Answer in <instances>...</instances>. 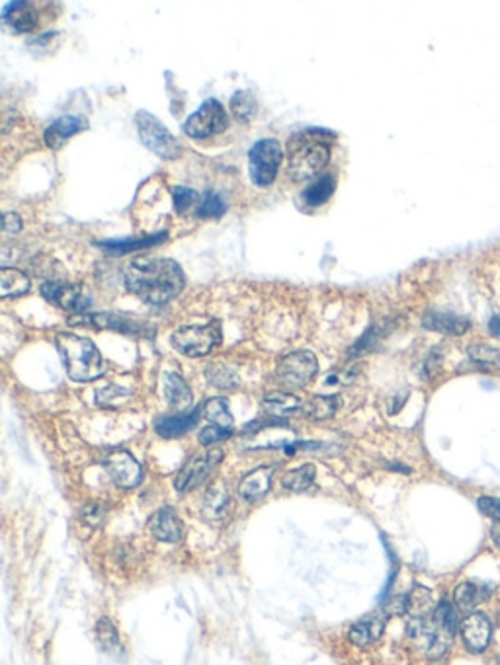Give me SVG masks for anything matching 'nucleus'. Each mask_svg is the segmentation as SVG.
I'll return each mask as SVG.
<instances>
[{
  "instance_id": "33",
  "label": "nucleus",
  "mask_w": 500,
  "mask_h": 665,
  "mask_svg": "<svg viewBox=\"0 0 500 665\" xmlns=\"http://www.w3.org/2000/svg\"><path fill=\"white\" fill-rule=\"evenodd\" d=\"M227 213V201L217 191H207L201 197V205L198 207V215L201 219H219Z\"/></svg>"
},
{
  "instance_id": "12",
  "label": "nucleus",
  "mask_w": 500,
  "mask_h": 665,
  "mask_svg": "<svg viewBox=\"0 0 500 665\" xmlns=\"http://www.w3.org/2000/svg\"><path fill=\"white\" fill-rule=\"evenodd\" d=\"M42 295L55 306H61L65 311H73L74 314L84 313L90 306V297L79 285L47 282L42 285Z\"/></svg>"
},
{
  "instance_id": "5",
  "label": "nucleus",
  "mask_w": 500,
  "mask_h": 665,
  "mask_svg": "<svg viewBox=\"0 0 500 665\" xmlns=\"http://www.w3.org/2000/svg\"><path fill=\"white\" fill-rule=\"evenodd\" d=\"M136 125H137L141 143L145 144L149 151L155 152L157 157L165 160H175L180 157L182 154L180 141L159 121V118H155V115L149 112H137Z\"/></svg>"
},
{
  "instance_id": "30",
  "label": "nucleus",
  "mask_w": 500,
  "mask_h": 665,
  "mask_svg": "<svg viewBox=\"0 0 500 665\" xmlns=\"http://www.w3.org/2000/svg\"><path fill=\"white\" fill-rule=\"evenodd\" d=\"M230 112H233L235 120H238L240 123L254 120V115L258 112L256 96L250 90H238L233 98H230Z\"/></svg>"
},
{
  "instance_id": "36",
  "label": "nucleus",
  "mask_w": 500,
  "mask_h": 665,
  "mask_svg": "<svg viewBox=\"0 0 500 665\" xmlns=\"http://www.w3.org/2000/svg\"><path fill=\"white\" fill-rule=\"evenodd\" d=\"M96 638L102 644V648L108 652L120 648V636L110 619H100L98 624H96Z\"/></svg>"
},
{
  "instance_id": "25",
  "label": "nucleus",
  "mask_w": 500,
  "mask_h": 665,
  "mask_svg": "<svg viewBox=\"0 0 500 665\" xmlns=\"http://www.w3.org/2000/svg\"><path fill=\"white\" fill-rule=\"evenodd\" d=\"M336 189V180L332 174H323L316 180H313L309 186L303 189V201L309 207H321L329 201Z\"/></svg>"
},
{
  "instance_id": "13",
  "label": "nucleus",
  "mask_w": 500,
  "mask_h": 665,
  "mask_svg": "<svg viewBox=\"0 0 500 665\" xmlns=\"http://www.w3.org/2000/svg\"><path fill=\"white\" fill-rule=\"evenodd\" d=\"M461 638L465 642V648L473 653H480L487 650L493 636V624H490L488 616L483 613H469L464 621H461Z\"/></svg>"
},
{
  "instance_id": "17",
  "label": "nucleus",
  "mask_w": 500,
  "mask_h": 665,
  "mask_svg": "<svg viewBox=\"0 0 500 665\" xmlns=\"http://www.w3.org/2000/svg\"><path fill=\"white\" fill-rule=\"evenodd\" d=\"M3 20L16 34L32 32L37 26L35 6L30 3H11L4 6Z\"/></svg>"
},
{
  "instance_id": "3",
  "label": "nucleus",
  "mask_w": 500,
  "mask_h": 665,
  "mask_svg": "<svg viewBox=\"0 0 500 665\" xmlns=\"http://www.w3.org/2000/svg\"><path fill=\"white\" fill-rule=\"evenodd\" d=\"M313 133L315 131H307L292 139V143H297V147L290 144V178L293 182H305L313 178L331 160V147L319 139V135Z\"/></svg>"
},
{
  "instance_id": "29",
  "label": "nucleus",
  "mask_w": 500,
  "mask_h": 665,
  "mask_svg": "<svg viewBox=\"0 0 500 665\" xmlns=\"http://www.w3.org/2000/svg\"><path fill=\"white\" fill-rule=\"evenodd\" d=\"M32 287V279L26 274L18 272L14 267H3V274H0V289H3V297H22Z\"/></svg>"
},
{
  "instance_id": "14",
  "label": "nucleus",
  "mask_w": 500,
  "mask_h": 665,
  "mask_svg": "<svg viewBox=\"0 0 500 665\" xmlns=\"http://www.w3.org/2000/svg\"><path fill=\"white\" fill-rule=\"evenodd\" d=\"M89 129V120L82 115H63L55 120L43 133V141L50 149H59L65 141H69L74 135Z\"/></svg>"
},
{
  "instance_id": "37",
  "label": "nucleus",
  "mask_w": 500,
  "mask_h": 665,
  "mask_svg": "<svg viewBox=\"0 0 500 665\" xmlns=\"http://www.w3.org/2000/svg\"><path fill=\"white\" fill-rule=\"evenodd\" d=\"M198 199H199L198 191L190 189V188L176 186L175 189H172V201H175V209H176V213H180V215H186L188 211L198 204Z\"/></svg>"
},
{
  "instance_id": "2",
  "label": "nucleus",
  "mask_w": 500,
  "mask_h": 665,
  "mask_svg": "<svg viewBox=\"0 0 500 665\" xmlns=\"http://www.w3.org/2000/svg\"><path fill=\"white\" fill-rule=\"evenodd\" d=\"M57 348H59L66 373L73 381L89 383L100 379L104 375L105 365L102 361V355L89 338L63 332L57 336Z\"/></svg>"
},
{
  "instance_id": "35",
  "label": "nucleus",
  "mask_w": 500,
  "mask_h": 665,
  "mask_svg": "<svg viewBox=\"0 0 500 665\" xmlns=\"http://www.w3.org/2000/svg\"><path fill=\"white\" fill-rule=\"evenodd\" d=\"M469 358H471V361L477 363L479 367H483V369H493V367H498V365H500V353L495 348H490V345H485V344L471 345Z\"/></svg>"
},
{
  "instance_id": "20",
  "label": "nucleus",
  "mask_w": 500,
  "mask_h": 665,
  "mask_svg": "<svg viewBox=\"0 0 500 665\" xmlns=\"http://www.w3.org/2000/svg\"><path fill=\"white\" fill-rule=\"evenodd\" d=\"M262 410L270 420H282L303 410V404L290 392H272L262 398Z\"/></svg>"
},
{
  "instance_id": "41",
  "label": "nucleus",
  "mask_w": 500,
  "mask_h": 665,
  "mask_svg": "<svg viewBox=\"0 0 500 665\" xmlns=\"http://www.w3.org/2000/svg\"><path fill=\"white\" fill-rule=\"evenodd\" d=\"M104 507L100 504H90L82 509V522L90 527H98L104 522Z\"/></svg>"
},
{
  "instance_id": "1",
  "label": "nucleus",
  "mask_w": 500,
  "mask_h": 665,
  "mask_svg": "<svg viewBox=\"0 0 500 665\" xmlns=\"http://www.w3.org/2000/svg\"><path fill=\"white\" fill-rule=\"evenodd\" d=\"M128 291L149 305H165L186 285L182 267L170 258H137L123 269Z\"/></svg>"
},
{
  "instance_id": "18",
  "label": "nucleus",
  "mask_w": 500,
  "mask_h": 665,
  "mask_svg": "<svg viewBox=\"0 0 500 665\" xmlns=\"http://www.w3.org/2000/svg\"><path fill=\"white\" fill-rule=\"evenodd\" d=\"M422 326L428 328V330H434L440 334H448V336H461L465 334L471 322L464 316L451 314V313H441V311H430L426 316L422 318Z\"/></svg>"
},
{
  "instance_id": "16",
  "label": "nucleus",
  "mask_w": 500,
  "mask_h": 665,
  "mask_svg": "<svg viewBox=\"0 0 500 665\" xmlns=\"http://www.w3.org/2000/svg\"><path fill=\"white\" fill-rule=\"evenodd\" d=\"M199 412H204V408L175 414V416H160L155 421V429L160 437H180L198 426Z\"/></svg>"
},
{
  "instance_id": "22",
  "label": "nucleus",
  "mask_w": 500,
  "mask_h": 665,
  "mask_svg": "<svg viewBox=\"0 0 500 665\" xmlns=\"http://www.w3.org/2000/svg\"><path fill=\"white\" fill-rule=\"evenodd\" d=\"M490 593H493V587L487 584H477V582H464L456 587L454 593V603L459 611L465 613H473L475 607L479 603L487 601Z\"/></svg>"
},
{
  "instance_id": "42",
  "label": "nucleus",
  "mask_w": 500,
  "mask_h": 665,
  "mask_svg": "<svg viewBox=\"0 0 500 665\" xmlns=\"http://www.w3.org/2000/svg\"><path fill=\"white\" fill-rule=\"evenodd\" d=\"M3 223H4L6 233H20L22 230V219L16 213H11V211L3 215Z\"/></svg>"
},
{
  "instance_id": "15",
  "label": "nucleus",
  "mask_w": 500,
  "mask_h": 665,
  "mask_svg": "<svg viewBox=\"0 0 500 665\" xmlns=\"http://www.w3.org/2000/svg\"><path fill=\"white\" fill-rule=\"evenodd\" d=\"M149 531L162 543H178L184 537V527L176 512L170 507H162L149 519Z\"/></svg>"
},
{
  "instance_id": "43",
  "label": "nucleus",
  "mask_w": 500,
  "mask_h": 665,
  "mask_svg": "<svg viewBox=\"0 0 500 665\" xmlns=\"http://www.w3.org/2000/svg\"><path fill=\"white\" fill-rule=\"evenodd\" d=\"M488 330H490V334H493V336H500V314L490 318Z\"/></svg>"
},
{
  "instance_id": "28",
  "label": "nucleus",
  "mask_w": 500,
  "mask_h": 665,
  "mask_svg": "<svg viewBox=\"0 0 500 665\" xmlns=\"http://www.w3.org/2000/svg\"><path fill=\"white\" fill-rule=\"evenodd\" d=\"M340 406V398L334 397V394H331V397H324V394H319V397H313L311 400H307L303 404V414L309 420H329L332 418L336 410H339Z\"/></svg>"
},
{
  "instance_id": "4",
  "label": "nucleus",
  "mask_w": 500,
  "mask_h": 665,
  "mask_svg": "<svg viewBox=\"0 0 500 665\" xmlns=\"http://www.w3.org/2000/svg\"><path fill=\"white\" fill-rule=\"evenodd\" d=\"M284 159L282 143L276 139H262L248 151V176L256 188H270Z\"/></svg>"
},
{
  "instance_id": "8",
  "label": "nucleus",
  "mask_w": 500,
  "mask_h": 665,
  "mask_svg": "<svg viewBox=\"0 0 500 665\" xmlns=\"http://www.w3.org/2000/svg\"><path fill=\"white\" fill-rule=\"evenodd\" d=\"M229 128V115L219 100L209 98L186 120L184 131L190 139H209L214 135H221Z\"/></svg>"
},
{
  "instance_id": "24",
  "label": "nucleus",
  "mask_w": 500,
  "mask_h": 665,
  "mask_svg": "<svg viewBox=\"0 0 500 665\" xmlns=\"http://www.w3.org/2000/svg\"><path fill=\"white\" fill-rule=\"evenodd\" d=\"M383 629H386V621H383V616L373 615V616H368V619L355 622L350 629L348 636L352 644L355 646H370L383 634Z\"/></svg>"
},
{
  "instance_id": "23",
  "label": "nucleus",
  "mask_w": 500,
  "mask_h": 665,
  "mask_svg": "<svg viewBox=\"0 0 500 665\" xmlns=\"http://www.w3.org/2000/svg\"><path fill=\"white\" fill-rule=\"evenodd\" d=\"M168 235L160 233V235H151V236H143V238H128V240H108V243H98V246L105 252H110L113 256H121V254H129L136 252V250L141 248H149L155 246L162 240H167Z\"/></svg>"
},
{
  "instance_id": "7",
  "label": "nucleus",
  "mask_w": 500,
  "mask_h": 665,
  "mask_svg": "<svg viewBox=\"0 0 500 665\" xmlns=\"http://www.w3.org/2000/svg\"><path fill=\"white\" fill-rule=\"evenodd\" d=\"M221 342V326L209 322L206 326H184L170 336L172 348L188 358H204Z\"/></svg>"
},
{
  "instance_id": "31",
  "label": "nucleus",
  "mask_w": 500,
  "mask_h": 665,
  "mask_svg": "<svg viewBox=\"0 0 500 665\" xmlns=\"http://www.w3.org/2000/svg\"><path fill=\"white\" fill-rule=\"evenodd\" d=\"M204 414L206 418L214 423V426H219V428H225V429H233V414H230L229 410V404L225 398H209L204 406Z\"/></svg>"
},
{
  "instance_id": "44",
  "label": "nucleus",
  "mask_w": 500,
  "mask_h": 665,
  "mask_svg": "<svg viewBox=\"0 0 500 665\" xmlns=\"http://www.w3.org/2000/svg\"><path fill=\"white\" fill-rule=\"evenodd\" d=\"M490 535H493V541L500 546V523H496V525L493 527V531H490Z\"/></svg>"
},
{
  "instance_id": "9",
  "label": "nucleus",
  "mask_w": 500,
  "mask_h": 665,
  "mask_svg": "<svg viewBox=\"0 0 500 665\" xmlns=\"http://www.w3.org/2000/svg\"><path fill=\"white\" fill-rule=\"evenodd\" d=\"M316 371H319V363L311 352H293L277 363L276 381L284 389H303L315 379Z\"/></svg>"
},
{
  "instance_id": "11",
  "label": "nucleus",
  "mask_w": 500,
  "mask_h": 665,
  "mask_svg": "<svg viewBox=\"0 0 500 665\" xmlns=\"http://www.w3.org/2000/svg\"><path fill=\"white\" fill-rule=\"evenodd\" d=\"M221 459H223V451L219 449L207 451L206 455H196L176 476V490L184 494V491H190L198 488L199 484H204V482L214 475V470L217 468Z\"/></svg>"
},
{
  "instance_id": "39",
  "label": "nucleus",
  "mask_w": 500,
  "mask_h": 665,
  "mask_svg": "<svg viewBox=\"0 0 500 665\" xmlns=\"http://www.w3.org/2000/svg\"><path fill=\"white\" fill-rule=\"evenodd\" d=\"M230 437V429L219 428V426H207L199 433L201 445H214V443H221Z\"/></svg>"
},
{
  "instance_id": "26",
  "label": "nucleus",
  "mask_w": 500,
  "mask_h": 665,
  "mask_svg": "<svg viewBox=\"0 0 500 665\" xmlns=\"http://www.w3.org/2000/svg\"><path fill=\"white\" fill-rule=\"evenodd\" d=\"M434 597L426 587L417 585L412 587V592L407 595V613L412 619H428L434 613Z\"/></svg>"
},
{
  "instance_id": "10",
  "label": "nucleus",
  "mask_w": 500,
  "mask_h": 665,
  "mask_svg": "<svg viewBox=\"0 0 500 665\" xmlns=\"http://www.w3.org/2000/svg\"><path fill=\"white\" fill-rule=\"evenodd\" d=\"M105 470H108L113 484H118L123 490L137 488L143 480V467L131 457V452L123 449H112L102 457Z\"/></svg>"
},
{
  "instance_id": "40",
  "label": "nucleus",
  "mask_w": 500,
  "mask_h": 665,
  "mask_svg": "<svg viewBox=\"0 0 500 665\" xmlns=\"http://www.w3.org/2000/svg\"><path fill=\"white\" fill-rule=\"evenodd\" d=\"M479 509L480 514H485L487 517L495 519L496 523H500V498H479Z\"/></svg>"
},
{
  "instance_id": "21",
  "label": "nucleus",
  "mask_w": 500,
  "mask_h": 665,
  "mask_svg": "<svg viewBox=\"0 0 500 665\" xmlns=\"http://www.w3.org/2000/svg\"><path fill=\"white\" fill-rule=\"evenodd\" d=\"M274 468H256L243 478L238 486V494L243 496L246 502H256V499L264 498L272 486Z\"/></svg>"
},
{
  "instance_id": "34",
  "label": "nucleus",
  "mask_w": 500,
  "mask_h": 665,
  "mask_svg": "<svg viewBox=\"0 0 500 665\" xmlns=\"http://www.w3.org/2000/svg\"><path fill=\"white\" fill-rule=\"evenodd\" d=\"M207 379L215 389H237L238 387V375L225 367V365H211L207 369Z\"/></svg>"
},
{
  "instance_id": "38",
  "label": "nucleus",
  "mask_w": 500,
  "mask_h": 665,
  "mask_svg": "<svg viewBox=\"0 0 500 665\" xmlns=\"http://www.w3.org/2000/svg\"><path fill=\"white\" fill-rule=\"evenodd\" d=\"M128 397H129L128 390H123L120 387H108L98 392L96 402H98L100 406H118V404H121Z\"/></svg>"
},
{
  "instance_id": "6",
  "label": "nucleus",
  "mask_w": 500,
  "mask_h": 665,
  "mask_svg": "<svg viewBox=\"0 0 500 665\" xmlns=\"http://www.w3.org/2000/svg\"><path fill=\"white\" fill-rule=\"evenodd\" d=\"M69 324L96 328V330H112V332H120L128 336H147V338H151V336L155 334V328H152L149 322L139 321V318L131 314H120V313L73 314L69 318Z\"/></svg>"
},
{
  "instance_id": "27",
  "label": "nucleus",
  "mask_w": 500,
  "mask_h": 665,
  "mask_svg": "<svg viewBox=\"0 0 500 665\" xmlns=\"http://www.w3.org/2000/svg\"><path fill=\"white\" fill-rule=\"evenodd\" d=\"M229 509V491L225 486H214L211 488L206 498H204V506H201V512L207 517V522H219L227 515Z\"/></svg>"
},
{
  "instance_id": "32",
  "label": "nucleus",
  "mask_w": 500,
  "mask_h": 665,
  "mask_svg": "<svg viewBox=\"0 0 500 665\" xmlns=\"http://www.w3.org/2000/svg\"><path fill=\"white\" fill-rule=\"evenodd\" d=\"M315 476H316V470L313 465H303L300 468L295 470H290L287 475L284 476L282 484L284 488H287L290 491H307L313 484H315Z\"/></svg>"
},
{
  "instance_id": "19",
  "label": "nucleus",
  "mask_w": 500,
  "mask_h": 665,
  "mask_svg": "<svg viewBox=\"0 0 500 665\" xmlns=\"http://www.w3.org/2000/svg\"><path fill=\"white\" fill-rule=\"evenodd\" d=\"M162 392H165L168 406L178 410L180 414L191 406V390L178 373H165V377H162Z\"/></svg>"
}]
</instances>
